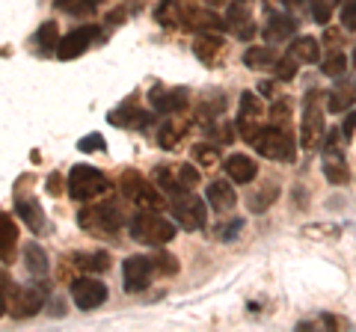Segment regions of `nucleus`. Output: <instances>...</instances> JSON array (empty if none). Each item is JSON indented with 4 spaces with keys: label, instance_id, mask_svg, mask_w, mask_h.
I'll return each mask as SVG.
<instances>
[{
    "label": "nucleus",
    "instance_id": "obj_1",
    "mask_svg": "<svg viewBox=\"0 0 356 332\" xmlns=\"http://www.w3.org/2000/svg\"><path fill=\"white\" fill-rule=\"evenodd\" d=\"M128 229H131V238L146 243V247H163V243H170L175 238V223L163 219L161 214H152L149 208L134 214Z\"/></svg>",
    "mask_w": 356,
    "mask_h": 332
},
{
    "label": "nucleus",
    "instance_id": "obj_2",
    "mask_svg": "<svg viewBox=\"0 0 356 332\" xmlns=\"http://www.w3.org/2000/svg\"><path fill=\"white\" fill-rule=\"evenodd\" d=\"M250 142H252V149L267 160H291L294 151H297V142L291 140V134L282 131V128H276V125L259 128Z\"/></svg>",
    "mask_w": 356,
    "mask_h": 332
},
{
    "label": "nucleus",
    "instance_id": "obj_3",
    "mask_svg": "<svg viewBox=\"0 0 356 332\" xmlns=\"http://www.w3.org/2000/svg\"><path fill=\"white\" fill-rule=\"evenodd\" d=\"M107 179L95 166H86V163H77L72 175H69V196L77 199V202H89V199L107 193Z\"/></svg>",
    "mask_w": 356,
    "mask_h": 332
},
{
    "label": "nucleus",
    "instance_id": "obj_4",
    "mask_svg": "<svg viewBox=\"0 0 356 332\" xmlns=\"http://www.w3.org/2000/svg\"><path fill=\"white\" fill-rule=\"evenodd\" d=\"M77 223H81V229L92 231V235H113V231L122 229L125 217H122V211L116 205H98V208H86V211H81Z\"/></svg>",
    "mask_w": 356,
    "mask_h": 332
},
{
    "label": "nucleus",
    "instance_id": "obj_5",
    "mask_svg": "<svg viewBox=\"0 0 356 332\" xmlns=\"http://www.w3.org/2000/svg\"><path fill=\"white\" fill-rule=\"evenodd\" d=\"M321 95L312 90L303 98V122H300V149H315L324 134V116H321Z\"/></svg>",
    "mask_w": 356,
    "mask_h": 332
},
{
    "label": "nucleus",
    "instance_id": "obj_6",
    "mask_svg": "<svg viewBox=\"0 0 356 332\" xmlns=\"http://www.w3.org/2000/svg\"><path fill=\"white\" fill-rule=\"evenodd\" d=\"M172 217H175V223L181 229H187V231L205 229V205H202V199L193 196V193H178L175 202H172Z\"/></svg>",
    "mask_w": 356,
    "mask_h": 332
},
{
    "label": "nucleus",
    "instance_id": "obj_7",
    "mask_svg": "<svg viewBox=\"0 0 356 332\" xmlns=\"http://www.w3.org/2000/svg\"><path fill=\"white\" fill-rule=\"evenodd\" d=\"M102 36V30L98 27H77V30H72L69 36H63L60 42H57V57L60 60H74V57H81V53L92 45V42Z\"/></svg>",
    "mask_w": 356,
    "mask_h": 332
},
{
    "label": "nucleus",
    "instance_id": "obj_8",
    "mask_svg": "<svg viewBox=\"0 0 356 332\" xmlns=\"http://www.w3.org/2000/svg\"><path fill=\"white\" fill-rule=\"evenodd\" d=\"M72 300L77 303V308H83V312H92L98 308L104 300H107V285L98 282V279H74L72 282Z\"/></svg>",
    "mask_w": 356,
    "mask_h": 332
},
{
    "label": "nucleus",
    "instance_id": "obj_9",
    "mask_svg": "<svg viewBox=\"0 0 356 332\" xmlns=\"http://www.w3.org/2000/svg\"><path fill=\"white\" fill-rule=\"evenodd\" d=\"M122 273H125V291L140 294V291H146L152 282V261L146 256H131L122 264Z\"/></svg>",
    "mask_w": 356,
    "mask_h": 332
},
{
    "label": "nucleus",
    "instance_id": "obj_10",
    "mask_svg": "<svg viewBox=\"0 0 356 332\" xmlns=\"http://www.w3.org/2000/svg\"><path fill=\"white\" fill-rule=\"evenodd\" d=\"M42 306H44V294L36 285L15 288L13 291V317H30V315L42 312Z\"/></svg>",
    "mask_w": 356,
    "mask_h": 332
},
{
    "label": "nucleus",
    "instance_id": "obj_11",
    "mask_svg": "<svg viewBox=\"0 0 356 332\" xmlns=\"http://www.w3.org/2000/svg\"><path fill=\"white\" fill-rule=\"evenodd\" d=\"M226 30H232L241 42H250L255 36V24H252V15L250 9L241 3V0H235V3H229L226 9Z\"/></svg>",
    "mask_w": 356,
    "mask_h": 332
},
{
    "label": "nucleus",
    "instance_id": "obj_12",
    "mask_svg": "<svg viewBox=\"0 0 356 332\" xmlns=\"http://www.w3.org/2000/svg\"><path fill=\"white\" fill-rule=\"evenodd\" d=\"M259 119H261V104H259V98H255L252 92H243V95H241L238 128H241V137L247 140V142L255 137V131H259V125H255Z\"/></svg>",
    "mask_w": 356,
    "mask_h": 332
},
{
    "label": "nucleus",
    "instance_id": "obj_13",
    "mask_svg": "<svg viewBox=\"0 0 356 332\" xmlns=\"http://www.w3.org/2000/svg\"><path fill=\"white\" fill-rule=\"evenodd\" d=\"M205 199H208V205L214 208V211H232L235 202H238V193L226 179H220V181H211L205 187Z\"/></svg>",
    "mask_w": 356,
    "mask_h": 332
},
{
    "label": "nucleus",
    "instance_id": "obj_14",
    "mask_svg": "<svg viewBox=\"0 0 356 332\" xmlns=\"http://www.w3.org/2000/svg\"><path fill=\"white\" fill-rule=\"evenodd\" d=\"M294 30H297V21L291 15H285V13H270L267 15V24H264V42H285V39H291L294 36Z\"/></svg>",
    "mask_w": 356,
    "mask_h": 332
},
{
    "label": "nucleus",
    "instance_id": "obj_15",
    "mask_svg": "<svg viewBox=\"0 0 356 332\" xmlns=\"http://www.w3.org/2000/svg\"><path fill=\"white\" fill-rule=\"evenodd\" d=\"M149 101L158 113H178L187 107V90H152Z\"/></svg>",
    "mask_w": 356,
    "mask_h": 332
},
{
    "label": "nucleus",
    "instance_id": "obj_16",
    "mask_svg": "<svg viewBox=\"0 0 356 332\" xmlns=\"http://www.w3.org/2000/svg\"><path fill=\"white\" fill-rule=\"evenodd\" d=\"M226 175L235 184H250L255 175H259V166H255V160L250 154H232L226 160Z\"/></svg>",
    "mask_w": 356,
    "mask_h": 332
},
{
    "label": "nucleus",
    "instance_id": "obj_17",
    "mask_svg": "<svg viewBox=\"0 0 356 332\" xmlns=\"http://www.w3.org/2000/svg\"><path fill=\"white\" fill-rule=\"evenodd\" d=\"M15 243H18V229H15V219L9 217L6 211H0V261H13Z\"/></svg>",
    "mask_w": 356,
    "mask_h": 332
},
{
    "label": "nucleus",
    "instance_id": "obj_18",
    "mask_svg": "<svg viewBox=\"0 0 356 332\" xmlns=\"http://www.w3.org/2000/svg\"><path fill=\"white\" fill-rule=\"evenodd\" d=\"M356 104V81L344 83V86H336V90H330L327 95V110L330 113H344V110H350Z\"/></svg>",
    "mask_w": 356,
    "mask_h": 332
},
{
    "label": "nucleus",
    "instance_id": "obj_19",
    "mask_svg": "<svg viewBox=\"0 0 356 332\" xmlns=\"http://www.w3.org/2000/svg\"><path fill=\"white\" fill-rule=\"evenodd\" d=\"M15 214L24 219L30 231H42L44 229V211L36 199H18L15 202Z\"/></svg>",
    "mask_w": 356,
    "mask_h": 332
},
{
    "label": "nucleus",
    "instance_id": "obj_20",
    "mask_svg": "<svg viewBox=\"0 0 356 332\" xmlns=\"http://www.w3.org/2000/svg\"><path fill=\"white\" fill-rule=\"evenodd\" d=\"M193 53L199 60H202L205 65H214L220 60V53H222V42L220 36H208V33H202V36L196 39V45H193Z\"/></svg>",
    "mask_w": 356,
    "mask_h": 332
},
{
    "label": "nucleus",
    "instance_id": "obj_21",
    "mask_svg": "<svg viewBox=\"0 0 356 332\" xmlns=\"http://www.w3.org/2000/svg\"><path fill=\"white\" fill-rule=\"evenodd\" d=\"M288 53H291L297 63H318V57H321V42L312 39V36H300L297 42H291Z\"/></svg>",
    "mask_w": 356,
    "mask_h": 332
},
{
    "label": "nucleus",
    "instance_id": "obj_22",
    "mask_svg": "<svg viewBox=\"0 0 356 332\" xmlns=\"http://www.w3.org/2000/svg\"><path fill=\"white\" fill-rule=\"evenodd\" d=\"M154 184H158L163 193H175V196L187 190V184L181 181V172H178V169L172 172L170 166H161V169L154 172Z\"/></svg>",
    "mask_w": 356,
    "mask_h": 332
},
{
    "label": "nucleus",
    "instance_id": "obj_23",
    "mask_svg": "<svg viewBox=\"0 0 356 332\" xmlns=\"http://www.w3.org/2000/svg\"><path fill=\"white\" fill-rule=\"evenodd\" d=\"M276 199H280V187H276V184H261V187H259V193H252L247 205H250V211H252V214H264L267 208L276 202Z\"/></svg>",
    "mask_w": 356,
    "mask_h": 332
},
{
    "label": "nucleus",
    "instance_id": "obj_24",
    "mask_svg": "<svg viewBox=\"0 0 356 332\" xmlns=\"http://www.w3.org/2000/svg\"><path fill=\"white\" fill-rule=\"evenodd\" d=\"M24 264L33 276H44L48 273V256H44V249L39 247L36 240H30L24 247Z\"/></svg>",
    "mask_w": 356,
    "mask_h": 332
},
{
    "label": "nucleus",
    "instance_id": "obj_25",
    "mask_svg": "<svg viewBox=\"0 0 356 332\" xmlns=\"http://www.w3.org/2000/svg\"><path fill=\"white\" fill-rule=\"evenodd\" d=\"M273 63H276V53L267 45H255L243 53V65H247V69H264V65H273Z\"/></svg>",
    "mask_w": 356,
    "mask_h": 332
},
{
    "label": "nucleus",
    "instance_id": "obj_26",
    "mask_svg": "<svg viewBox=\"0 0 356 332\" xmlns=\"http://www.w3.org/2000/svg\"><path fill=\"white\" fill-rule=\"evenodd\" d=\"M74 264L81 270H89V273H102V270H107L110 267V256L107 252H81V256H74Z\"/></svg>",
    "mask_w": 356,
    "mask_h": 332
},
{
    "label": "nucleus",
    "instance_id": "obj_27",
    "mask_svg": "<svg viewBox=\"0 0 356 332\" xmlns=\"http://www.w3.org/2000/svg\"><path fill=\"white\" fill-rule=\"evenodd\" d=\"M324 179L330 181V184H348V179H350V172H348V166H344V160L339 158H327V163H324Z\"/></svg>",
    "mask_w": 356,
    "mask_h": 332
},
{
    "label": "nucleus",
    "instance_id": "obj_28",
    "mask_svg": "<svg viewBox=\"0 0 356 332\" xmlns=\"http://www.w3.org/2000/svg\"><path fill=\"white\" fill-rule=\"evenodd\" d=\"M134 202H137L140 208H149V211H158V208H163V196L154 190L149 181H143V187L137 190V196H134Z\"/></svg>",
    "mask_w": 356,
    "mask_h": 332
},
{
    "label": "nucleus",
    "instance_id": "obj_29",
    "mask_svg": "<svg viewBox=\"0 0 356 332\" xmlns=\"http://www.w3.org/2000/svg\"><path fill=\"white\" fill-rule=\"evenodd\" d=\"M57 42H60V30H57V21H44L36 33V45L42 51H57Z\"/></svg>",
    "mask_w": 356,
    "mask_h": 332
},
{
    "label": "nucleus",
    "instance_id": "obj_30",
    "mask_svg": "<svg viewBox=\"0 0 356 332\" xmlns=\"http://www.w3.org/2000/svg\"><path fill=\"white\" fill-rule=\"evenodd\" d=\"M154 21H158L161 27H172L178 18V0H161L158 9H154Z\"/></svg>",
    "mask_w": 356,
    "mask_h": 332
},
{
    "label": "nucleus",
    "instance_id": "obj_31",
    "mask_svg": "<svg viewBox=\"0 0 356 332\" xmlns=\"http://www.w3.org/2000/svg\"><path fill=\"white\" fill-rule=\"evenodd\" d=\"M98 3H102V0H54V6L69 15H86V13H92Z\"/></svg>",
    "mask_w": 356,
    "mask_h": 332
},
{
    "label": "nucleus",
    "instance_id": "obj_32",
    "mask_svg": "<svg viewBox=\"0 0 356 332\" xmlns=\"http://www.w3.org/2000/svg\"><path fill=\"white\" fill-rule=\"evenodd\" d=\"M191 154H193V160H196L199 166H205V169H208V166H217V163H220L217 146H208V142H196Z\"/></svg>",
    "mask_w": 356,
    "mask_h": 332
},
{
    "label": "nucleus",
    "instance_id": "obj_33",
    "mask_svg": "<svg viewBox=\"0 0 356 332\" xmlns=\"http://www.w3.org/2000/svg\"><path fill=\"white\" fill-rule=\"evenodd\" d=\"M273 74L280 77V81H294L297 77V60L288 53V57H276V63H273Z\"/></svg>",
    "mask_w": 356,
    "mask_h": 332
},
{
    "label": "nucleus",
    "instance_id": "obj_34",
    "mask_svg": "<svg viewBox=\"0 0 356 332\" xmlns=\"http://www.w3.org/2000/svg\"><path fill=\"white\" fill-rule=\"evenodd\" d=\"M143 181H146V179H143L140 172H122V179H119L122 196H125V199H131V202H134V196H137V190L143 187Z\"/></svg>",
    "mask_w": 356,
    "mask_h": 332
},
{
    "label": "nucleus",
    "instance_id": "obj_35",
    "mask_svg": "<svg viewBox=\"0 0 356 332\" xmlns=\"http://www.w3.org/2000/svg\"><path fill=\"white\" fill-rule=\"evenodd\" d=\"M348 57L344 53H332V57H327L324 63H321V72H324L327 77H339V74H344V69H348Z\"/></svg>",
    "mask_w": 356,
    "mask_h": 332
},
{
    "label": "nucleus",
    "instance_id": "obj_36",
    "mask_svg": "<svg viewBox=\"0 0 356 332\" xmlns=\"http://www.w3.org/2000/svg\"><path fill=\"white\" fill-rule=\"evenodd\" d=\"M152 261V270H158V273H166V276H170V273H175L178 270V261L170 256V252H158V256H152L149 258Z\"/></svg>",
    "mask_w": 356,
    "mask_h": 332
},
{
    "label": "nucleus",
    "instance_id": "obj_37",
    "mask_svg": "<svg viewBox=\"0 0 356 332\" xmlns=\"http://www.w3.org/2000/svg\"><path fill=\"white\" fill-rule=\"evenodd\" d=\"M341 30L356 33V0H344L341 3Z\"/></svg>",
    "mask_w": 356,
    "mask_h": 332
},
{
    "label": "nucleus",
    "instance_id": "obj_38",
    "mask_svg": "<svg viewBox=\"0 0 356 332\" xmlns=\"http://www.w3.org/2000/svg\"><path fill=\"white\" fill-rule=\"evenodd\" d=\"M332 15V3L330 0H312V18L318 21V24H327Z\"/></svg>",
    "mask_w": 356,
    "mask_h": 332
},
{
    "label": "nucleus",
    "instance_id": "obj_39",
    "mask_svg": "<svg viewBox=\"0 0 356 332\" xmlns=\"http://www.w3.org/2000/svg\"><path fill=\"white\" fill-rule=\"evenodd\" d=\"M9 294H13V282H9V273L0 267V317L6 315V306H9Z\"/></svg>",
    "mask_w": 356,
    "mask_h": 332
},
{
    "label": "nucleus",
    "instance_id": "obj_40",
    "mask_svg": "<svg viewBox=\"0 0 356 332\" xmlns=\"http://www.w3.org/2000/svg\"><path fill=\"white\" fill-rule=\"evenodd\" d=\"M158 142H161V149L172 151V149H175V128H172V125H163V128L158 131Z\"/></svg>",
    "mask_w": 356,
    "mask_h": 332
},
{
    "label": "nucleus",
    "instance_id": "obj_41",
    "mask_svg": "<svg viewBox=\"0 0 356 332\" xmlns=\"http://www.w3.org/2000/svg\"><path fill=\"white\" fill-rule=\"evenodd\" d=\"M353 131H356V110H348V113H344L341 128H339V134L344 137V142H348L353 137Z\"/></svg>",
    "mask_w": 356,
    "mask_h": 332
},
{
    "label": "nucleus",
    "instance_id": "obj_42",
    "mask_svg": "<svg viewBox=\"0 0 356 332\" xmlns=\"http://www.w3.org/2000/svg\"><path fill=\"white\" fill-rule=\"evenodd\" d=\"M241 229H243V219H232L229 226H222V229L217 231V238H220V240H235Z\"/></svg>",
    "mask_w": 356,
    "mask_h": 332
},
{
    "label": "nucleus",
    "instance_id": "obj_43",
    "mask_svg": "<svg viewBox=\"0 0 356 332\" xmlns=\"http://www.w3.org/2000/svg\"><path fill=\"white\" fill-rule=\"evenodd\" d=\"M77 149L81 151H98V149H104V140L98 134H89V137H83L81 142H77Z\"/></svg>",
    "mask_w": 356,
    "mask_h": 332
},
{
    "label": "nucleus",
    "instance_id": "obj_44",
    "mask_svg": "<svg viewBox=\"0 0 356 332\" xmlns=\"http://www.w3.org/2000/svg\"><path fill=\"white\" fill-rule=\"evenodd\" d=\"M178 172H181V181H184L187 187H196V181H199L196 166H191V163H181V166H178Z\"/></svg>",
    "mask_w": 356,
    "mask_h": 332
},
{
    "label": "nucleus",
    "instance_id": "obj_45",
    "mask_svg": "<svg viewBox=\"0 0 356 332\" xmlns=\"http://www.w3.org/2000/svg\"><path fill=\"white\" fill-rule=\"evenodd\" d=\"M48 193H51V196H60V193H63V179H60L57 172H54L51 179H48Z\"/></svg>",
    "mask_w": 356,
    "mask_h": 332
},
{
    "label": "nucleus",
    "instance_id": "obj_46",
    "mask_svg": "<svg viewBox=\"0 0 356 332\" xmlns=\"http://www.w3.org/2000/svg\"><path fill=\"white\" fill-rule=\"evenodd\" d=\"M341 33H344V30H341ZM341 33H339V30H327V33H324V45L336 48L339 42H341Z\"/></svg>",
    "mask_w": 356,
    "mask_h": 332
},
{
    "label": "nucleus",
    "instance_id": "obj_47",
    "mask_svg": "<svg viewBox=\"0 0 356 332\" xmlns=\"http://www.w3.org/2000/svg\"><path fill=\"white\" fill-rule=\"evenodd\" d=\"M288 110H291V101H276L270 107V116H288Z\"/></svg>",
    "mask_w": 356,
    "mask_h": 332
},
{
    "label": "nucleus",
    "instance_id": "obj_48",
    "mask_svg": "<svg viewBox=\"0 0 356 332\" xmlns=\"http://www.w3.org/2000/svg\"><path fill=\"white\" fill-rule=\"evenodd\" d=\"M282 3H285L288 9H300V6H303V3H306V0H282Z\"/></svg>",
    "mask_w": 356,
    "mask_h": 332
},
{
    "label": "nucleus",
    "instance_id": "obj_49",
    "mask_svg": "<svg viewBox=\"0 0 356 332\" xmlns=\"http://www.w3.org/2000/svg\"><path fill=\"white\" fill-rule=\"evenodd\" d=\"M259 90H261V95H273V83H259Z\"/></svg>",
    "mask_w": 356,
    "mask_h": 332
},
{
    "label": "nucleus",
    "instance_id": "obj_50",
    "mask_svg": "<svg viewBox=\"0 0 356 332\" xmlns=\"http://www.w3.org/2000/svg\"><path fill=\"white\" fill-rule=\"evenodd\" d=\"M202 3H205V6H211V9H217V6L226 3V0H202Z\"/></svg>",
    "mask_w": 356,
    "mask_h": 332
},
{
    "label": "nucleus",
    "instance_id": "obj_51",
    "mask_svg": "<svg viewBox=\"0 0 356 332\" xmlns=\"http://www.w3.org/2000/svg\"><path fill=\"white\" fill-rule=\"evenodd\" d=\"M350 63H353V65H356V48H353V57H350Z\"/></svg>",
    "mask_w": 356,
    "mask_h": 332
}]
</instances>
